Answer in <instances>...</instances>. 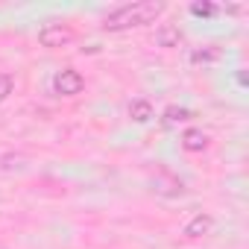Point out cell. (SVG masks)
Listing matches in <instances>:
<instances>
[{
    "label": "cell",
    "instance_id": "8992f818",
    "mask_svg": "<svg viewBox=\"0 0 249 249\" xmlns=\"http://www.w3.org/2000/svg\"><path fill=\"white\" fill-rule=\"evenodd\" d=\"M179 141H182V150H185V153H205L208 144H211V138H208L202 129H185Z\"/></svg>",
    "mask_w": 249,
    "mask_h": 249
},
{
    "label": "cell",
    "instance_id": "6da1fadb",
    "mask_svg": "<svg viewBox=\"0 0 249 249\" xmlns=\"http://www.w3.org/2000/svg\"><path fill=\"white\" fill-rule=\"evenodd\" d=\"M164 3L161 0H141V3H126V6H117L103 18V30L106 33H123V30H132V27H147L153 21H159L164 15Z\"/></svg>",
    "mask_w": 249,
    "mask_h": 249
},
{
    "label": "cell",
    "instance_id": "7a4b0ae2",
    "mask_svg": "<svg viewBox=\"0 0 249 249\" xmlns=\"http://www.w3.org/2000/svg\"><path fill=\"white\" fill-rule=\"evenodd\" d=\"M73 41V30L68 24H44L38 30V44L47 47V50H59V47H68Z\"/></svg>",
    "mask_w": 249,
    "mask_h": 249
},
{
    "label": "cell",
    "instance_id": "ba28073f",
    "mask_svg": "<svg viewBox=\"0 0 249 249\" xmlns=\"http://www.w3.org/2000/svg\"><path fill=\"white\" fill-rule=\"evenodd\" d=\"M217 59H220V47H214V44L191 50V65H214Z\"/></svg>",
    "mask_w": 249,
    "mask_h": 249
},
{
    "label": "cell",
    "instance_id": "8fae6325",
    "mask_svg": "<svg viewBox=\"0 0 249 249\" xmlns=\"http://www.w3.org/2000/svg\"><path fill=\"white\" fill-rule=\"evenodd\" d=\"M12 88H15V79H12L9 73H0V103L12 94Z\"/></svg>",
    "mask_w": 249,
    "mask_h": 249
},
{
    "label": "cell",
    "instance_id": "52a82bcc",
    "mask_svg": "<svg viewBox=\"0 0 249 249\" xmlns=\"http://www.w3.org/2000/svg\"><path fill=\"white\" fill-rule=\"evenodd\" d=\"M129 117H132L135 123H150V120H153V106H150V100H144V97L132 100V103H129Z\"/></svg>",
    "mask_w": 249,
    "mask_h": 249
},
{
    "label": "cell",
    "instance_id": "277c9868",
    "mask_svg": "<svg viewBox=\"0 0 249 249\" xmlns=\"http://www.w3.org/2000/svg\"><path fill=\"white\" fill-rule=\"evenodd\" d=\"M211 229H214V217H211V214H205V211H199V214H194V217L185 223L182 234H185L188 240H199V237H208V234H211Z\"/></svg>",
    "mask_w": 249,
    "mask_h": 249
},
{
    "label": "cell",
    "instance_id": "5b68a950",
    "mask_svg": "<svg viewBox=\"0 0 249 249\" xmlns=\"http://www.w3.org/2000/svg\"><path fill=\"white\" fill-rule=\"evenodd\" d=\"M182 30L176 27V24H161L159 30H156V44L161 47V50H173V47H179L182 44Z\"/></svg>",
    "mask_w": 249,
    "mask_h": 249
},
{
    "label": "cell",
    "instance_id": "3957f363",
    "mask_svg": "<svg viewBox=\"0 0 249 249\" xmlns=\"http://www.w3.org/2000/svg\"><path fill=\"white\" fill-rule=\"evenodd\" d=\"M53 88H56V94H62V97H76V94L85 88V76H82L79 71H73V68H65V71L56 73Z\"/></svg>",
    "mask_w": 249,
    "mask_h": 249
},
{
    "label": "cell",
    "instance_id": "9c48e42d",
    "mask_svg": "<svg viewBox=\"0 0 249 249\" xmlns=\"http://www.w3.org/2000/svg\"><path fill=\"white\" fill-rule=\"evenodd\" d=\"M191 117H194V114H191L188 108H182V106H179V108L170 106V108L164 111V120H167V123H182V120H191Z\"/></svg>",
    "mask_w": 249,
    "mask_h": 249
},
{
    "label": "cell",
    "instance_id": "30bf717a",
    "mask_svg": "<svg viewBox=\"0 0 249 249\" xmlns=\"http://www.w3.org/2000/svg\"><path fill=\"white\" fill-rule=\"evenodd\" d=\"M191 15H196V18H214L217 6L214 3H191Z\"/></svg>",
    "mask_w": 249,
    "mask_h": 249
}]
</instances>
